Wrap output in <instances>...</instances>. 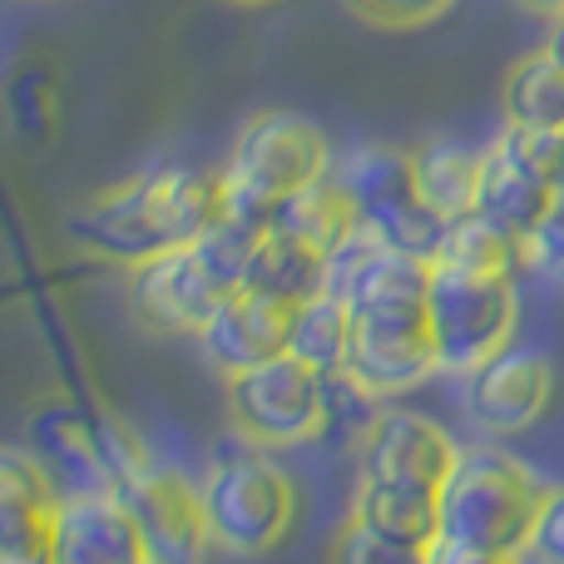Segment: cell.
Instances as JSON below:
<instances>
[{
    "label": "cell",
    "mask_w": 564,
    "mask_h": 564,
    "mask_svg": "<svg viewBox=\"0 0 564 564\" xmlns=\"http://www.w3.org/2000/svg\"><path fill=\"white\" fill-rule=\"evenodd\" d=\"M228 178L204 169L164 164L149 174L119 178L115 188H99L95 198L69 214V234L99 258H115L119 268L139 258L194 248L218 218L228 214Z\"/></svg>",
    "instance_id": "cell-1"
},
{
    "label": "cell",
    "mask_w": 564,
    "mask_h": 564,
    "mask_svg": "<svg viewBox=\"0 0 564 564\" xmlns=\"http://www.w3.org/2000/svg\"><path fill=\"white\" fill-rule=\"evenodd\" d=\"M545 486L506 456L500 446H466L441 486V545L490 550V555H525L530 530H535Z\"/></svg>",
    "instance_id": "cell-2"
},
{
    "label": "cell",
    "mask_w": 564,
    "mask_h": 564,
    "mask_svg": "<svg viewBox=\"0 0 564 564\" xmlns=\"http://www.w3.org/2000/svg\"><path fill=\"white\" fill-rule=\"evenodd\" d=\"M204 510L214 545L238 560H258L278 550L297 525V486L263 446L218 451L204 470Z\"/></svg>",
    "instance_id": "cell-3"
},
{
    "label": "cell",
    "mask_w": 564,
    "mask_h": 564,
    "mask_svg": "<svg viewBox=\"0 0 564 564\" xmlns=\"http://www.w3.org/2000/svg\"><path fill=\"white\" fill-rule=\"evenodd\" d=\"M332 174V144L307 115L292 109H258L234 139L224 164L228 198L248 214H273L282 198Z\"/></svg>",
    "instance_id": "cell-4"
},
{
    "label": "cell",
    "mask_w": 564,
    "mask_h": 564,
    "mask_svg": "<svg viewBox=\"0 0 564 564\" xmlns=\"http://www.w3.org/2000/svg\"><path fill=\"white\" fill-rule=\"evenodd\" d=\"M520 302L516 282L496 273H460V268H431L426 292V327L436 341L441 371L470 377L490 357L516 341Z\"/></svg>",
    "instance_id": "cell-5"
},
{
    "label": "cell",
    "mask_w": 564,
    "mask_h": 564,
    "mask_svg": "<svg viewBox=\"0 0 564 564\" xmlns=\"http://www.w3.org/2000/svg\"><path fill=\"white\" fill-rule=\"evenodd\" d=\"M228 421L238 441L263 451H292L327 436V377L292 351L228 377Z\"/></svg>",
    "instance_id": "cell-6"
},
{
    "label": "cell",
    "mask_w": 564,
    "mask_h": 564,
    "mask_svg": "<svg viewBox=\"0 0 564 564\" xmlns=\"http://www.w3.org/2000/svg\"><path fill=\"white\" fill-rule=\"evenodd\" d=\"M337 178L347 184L351 204H357V218L377 243L401 248V253L416 258H436V243L446 234V218L421 198L416 188V169H411V154L387 144H367L357 154H347V164L337 169Z\"/></svg>",
    "instance_id": "cell-7"
},
{
    "label": "cell",
    "mask_w": 564,
    "mask_h": 564,
    "mask_svg": "<svg viewBox=\"0 0 564 564\" xmlns=\"http://www.w3.org/2000/svg\"><path fill=\"white\" fill-rule=\"evenodd\" d=\"M564 194V134H535V129L506 124V134L486 149L480 174V214L500 224L510 238L525 243V234L545 218V208Z\"/></svg>",
    "instance_id": "cell-8"
},
{
    "label": "cell",
    "mask_w": 564,
    "mask_h": 564,
    "mask_svg": "<svg viewBox=\"0 0 564 564\" xmlns=\"http://www.w3.org/2000/svg\"><path fill=\"white\" fill-rule=\"evenodd\" d=\"M224 292L228 288L208 273L198 248H169L124 268V307L154 337H198Z\"/></svg>",
    "instance_id": "cell-9"
},
{
    "label": "cell",
    "mask_w": 564,
    "mask_h": 564,
    "mask_svg": "<svg viewBox=\"0 0 564 564\" xmlns=\"http://www.w3.org/2000/svg\"><path fill=\"white\" fill-rule=\"evenodd\" d=\"M327 292L351 307V317H411L426 312L431 263L416 253L387 248L361 228L332 253Z\"/></svg>",
    "instance_id": "cell-10"
},
{
    "label": "cell",
    "mask_w": 564,
    "mask_h": 564,
    "mask_svg": "<svg viewBox=\"0 0 564 564\" xmlns=\"http://www.w3.org/2000/svg\"><path fill=\"white\" fill-rule=\"evenodd\" d=\"M560 397V371L550 351L510 341L500 357L466 377V411L486 436H520L540 426Z\"/></svg>",
    "instance_id": "cell-11"
},
{
    "label": "cell",
    "mask_w": 564,
    "mask_h": 564,
    "mask_svg": "<svg viewBox=\"0 0 564 564\" xmlns=\"http://www.w3.org/2000/svg\"><path fill=\"white\" fill-rule=\"evenodd\" d=\"M460 460V446L441 421L421 416L411 406H381L371 431L357 446V476L361 480H397V486H416L441 496Z\"/></svg>",
    "instance_id": "cell-12"
},
{
    "label": "cell",
    "mask_w": 564,
    "mask_h": 564,
    "mask_svg": "<svg viewBox=\"0 0 564 564\" xmlns=\"http://www.w3.org/2000/svg\"><path fill=\"white\" fill-rule=\"evenodd\" d=\"M50 564H159L139 516L119 490H79L55 510Z\"/></svg>",
    "instance_id": "cell-13"
},
{
    "label": "cell",
    "mask_w": 564,
    "mask_h": 564,
    "mask_svg": "<svg viewBox=\"0 0 564 564\" xmlns=\"http://www.w3.org/2000/svg\"><path fill=\"white\" fill-rule=\"evenodd\" d=\"M436 371L441 357L436 341H431L426 312H411V317H357L341 377H351L367 397L391 401L401 391L421 387L426 377H436Z\"/></svg>",
    "instance_id": "cell-14"
},
{
    "label": "cell",
    "mask_w": 564,
    "mask_h": 564,
    "mask_svg": "<svg viewBox=\"0 0 564 564\" xmlns=\"http://www.w3.org/2000/svg\"><path fill=\"white\" fill-rule=\"evenodd\" d=\"M119 496H124L129 510L139 516L159 564H198L204 550L214 545L208 510H204V486H194L184 470L149 466L144 476H139L134 486H124Z\"/></svg>",
    "instance_id": "cell-15"
},
{
    "label": "cell",
    "mask_w": 564,
    "mask_h": 564,
    "mask_svg": "<svg viewBox=\"0 0 564 564\" xmlns=\"http://www.w3.org/2000/svg\"><path fill=\"white\" fill-rule=\"evenodd\" d=\"M288 322L292 307H282V302L263 297L253 288H234L224 292L214 317L198 327V351H204V361L214 371L238 377V371L288 351Z\"/></svg>",
    "instance_id": "cell-16"
},
{
    "label": "cell",
    "mask_w": 564,
    "mask_h": 564,
    "mask_svg": "<svg viewBox=\"0 0 564 564\" xmlns=\"http://www.w3.org/2000/svg\"><path fill=\"white\" fill-rule=\"evenodd\" d=\"M59 486L35 456L6 451L0 460V564H50Z\"/></svg>",
    "instance_id": "cell-17"
},
{
    "label": "cell",
    "mask_w": 564,
    "mask_h": 564,
    "mask_svg": "<svg viewBox=\"0 0 564 564\" xmlns=\"http://www.w3.org/2000/svg\"><path fill=\"white\" fill-rule=\"evenodd\" d=\"M268 228L288 234V238H302V243L322 248V253L332 258L351 234H361V218H357V204H351L347 184H341L337 174H327V178H317V184L297 188L292 198H282L273 214H268Z\"/></svg>",
    "instance_id": "cell-18"
},
{
    "label": "cell",
    "mask_w": 564,
    "mask_h": 564,
    "mask_svg": "<svg viewBox=\"0 0 564 564\" xmlns=\"http://www.w3.org/2000/svg\"><path fill=\"white\" fill-rule=\"evenodd\" d=\"M416 188L441 218H466L480 204V174H486V149H470L460 139H426L411 149Z\"/></svg>",
    "instance_id": "cell-19"
},
{
    "label": "cell",
    "mask_w": 564,
    "mask_h": 564,
    "mask_svg": "<svg viewBox=\"0 0 564 564\" xmlns=\"http://www.w3.org/2000/svg\"><path fill=\"white\" fill-rule=\"evenodd\" d=\"M327 273H332V258L322 253V248L268 228V238L258 243L253 263H248L243 288L263 292V297L282 302V307H302V302L327 292Z\"/></svg>",
    "instance_id": "cell-20"
},
{
    "label": "cell",
    "mask_w": 564,
    "mask_h": 564,
    "mask_svg": "<svg viewBox=\"0 0 564 564\" xmlns=\"http://www.w3.org/2000/svg\"><path fill=\"white\" fill-rule=\"evenodd\" d=\"M351 520L381 530L391 540H406V545H436L441 535V510L431 490L416 486H397V480H361L351 490Z\"/></svg>",
    "instance_id": "cell-21"
},
{
    "label": "cell",
    "mask_w": 564,
    "mask_h": 564,
    "mask_svg": "<svg viewBox=\"0 0 564 564\" xmlns=\"http://www.w3.org/2000/svg\"><path fill=\"white\" fill-rule=\"evenodd\" d=\"M506 124L535 129V134H564V65L550 50L520 55L500 85Z\"/></svg>",
    "instance_id": "cell-22"
},
{
    "label": "cell",
    "mask_w": 564,
    "mask_h": 564,
    "mask_svg": "<svg viewBox=\"0 0 564 564\" xmlns=\"http://www.w3.org/2000/svg\"><path fill=\"white\" fill-rule=\"evenodd\" d=\"M351 332H357V317L341 297L322 292V297L302 302L292 307V322H288V351L307 367H317L322 377H337L347 367V351H351Z\"/></svg>",
    "instance_id": "cell-23"
},
{
    "label": "cell",
    "mask_w": 564,
    "mask_h": 564,
    "mask_svg": "<svg viewBox=\"0 0 564 564\" xmlns=\"http://www.w3.org/2000/svg\"><path fill=\"white\" fill-rule=\"evenodd\" d=\"M431 268H460V273L510 278L520 268V238H510L506 228L490 224V218L476 208V214L451 218V224H446V234H441Z\"/></svg>",
    "instance_id": "cell-24"
},
{
    "label": "cell",
    "mask_w": 564,
    "mask_h": 564,
    "mask_svg": "<svg viewBox=\"0 0 564 564\" xmlns=\"http://www.w3.org/2000/svg\"><path fill=\"white\" fill-rule=\"evenodd\" d=\"M327 564H431V545H406L347 516L327 545Z\"/></svg>",
    "instance_id": "cell-25"
},
{
    "label": "cell",
    "mask_w": 564,
    "mask_h": 564,
    "mask_svg": "<svg viewBox=\"0 0 564 564\" xmlns=\"http://www.w3.org/2000/svg\"><path fill=\"white\" fill-rule=\"evenodd\" d=\"M520 268L564 282V194L545 208V218L525 234V243H520Z\"/></svg>",
    "instance_id": "cell-26"
},
{
    "label": "cell",
    "mask_w": 564,
    "mask_h": 564,
    "mask_svg": "<svg viewBox=\"0 0 564 564\" xmlns=\"http://www.w3.org/2000/svg\"><path fill=\"white\" fill-rule=\"evenodd\" d=\"M525 555L535 564H564V486H545Z\"/></svg>",
    "instance_id": "cell-27"
},
{
    "label": "cell",
    "mask_w": 564,
    "mask_h": 564,
    "mask_svg": "<svg viewBox=\"0 0 564 564\" xmlns=\"http://www.w3.org/2000/svg\"><path fill=\"white\" fill-rule=\"evenodd\" d=\"M361 20L371 25H387V30H411V25H426V20L446 15L451 0H351Z\"/></svg>",
    "instance_id": "cell-28"
},
{
    "label": "cell",
    "mask_w": 564,
    "mask_h": 564,
    "mask_svg": "<svg viewBox=\"0 0 564 564\" xmlns=\"http://www.w3.org/2000/svg\"><path fill=\"white\" fill-rule=\"evenodd\" d=\"M431 564H525V555H490V550H460V545H431Z\"/></svg>",
    "instance_id": "cell-29"
},
{
    "label": "cell",
    "mask_w": 564,
    "mask_h": 564,
    "mask_svg": "<svg viewBox=\"0 0 564 564\" xmlns=\"http://www.w3.org/2000/svg\"><path fill=\"white\" fill-rule=\"evenodd\" d=\"M530 15H545V20H560L564 15V0H520Z\"/></svg>",
    "instance_id": "cell-30"
},
{
    "label": "cell",
    "mask_w": 564,
    "mask_h": 564,
    "mask_svg": "<svg viewBox=\"0 0 564 564\" xmlns=\"http://www.w3.org/2000/svg\"><path fill=\"white\" fill-rule=\"evenodd\" d=\"M545 50H550V55H555V59H560V65H564V15L555 20V30H550V40H545Z\"/></svg>",
    "instance_id": "cell-31"
},
{
    "label": "cell",
    "mask_w": 564,
    "mask_h": 564,
    "mask_svg": "<svg viewBox=\"0 0 564 564\" xmlns=\"http://www.w3.org/2000/svg\"><path fill=\"white\" fill-rule=\"evenodd\" d=\"M234 6H273V0H234Z\"/></svg>",
    "instance_id": "cell-32"
}]
</instances>
